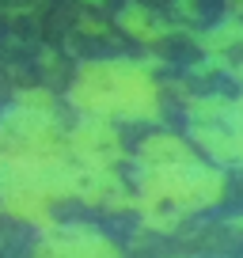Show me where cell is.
Listing matches in <instances>:
<instances>
[{
  "instance_id": "obj_1",
  "label": "cell",
  "mask_w": 243,
  "mask_h": 258,
  "mask_svg": "<svg viewBox=\"0 0 243 258\" xmlns=\"http://www.w3.org/2000/svg\"><path fill=\"white\" fill-rule=\"evenodd\" d=\"M73 103L103 118H148L156 110V84L141 64H88L73 84Z\"/></svg>"
}]
</instances>
